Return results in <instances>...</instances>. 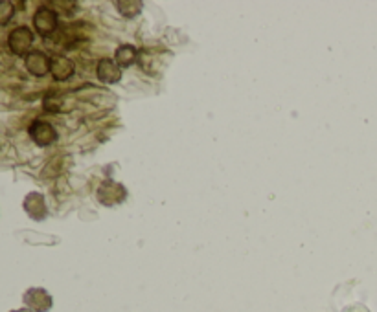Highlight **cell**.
I'll list each match as a JSON object with an SVG mask.
<instances>
[{"label": "cell", "mask_w": 377, "mask_h": 312, "mask_svg": "<svg viewBox=\"0 0 377 312\" xmlns=\"http://www.w3.org/2000/svg\"><path fill=\"white\" fill-rule=\"evenodd\" d=\"M96 197L98 200H100V204L111 208V206L122 204V202L127 199V189H125L124 184L114 182V180L107 178V180H103V182L100 184V188H98L96 191Z\"/></svg>", "instance_id": "6da1fadb"}, {"label": "cell", "mask_w": 377, "mask_h": 312, "mask_svg": "<svg viewBox=\"0 0 377 312\" xmlns=\"http://www.w3.org/2000/svg\"><path fill=\"white\" fill-rule=\"evenodd\" d=\"M33 28L41 37H50L52 33L59 28V17L57 11L52 10L50 6H41L35 15H33Z\"/></svg>", "instance_id": "7a4b0ae2"}, {"label": "cell", "mask_w": 377, "mask_h": 312, "mask_svg": "<svg viewBox=\"0 0 377 312\" xmlns=\"http://www.w3.org/2000/svg\"><path fill=\"white\" fill-rule=\"evenodd\" d=\"M33 44V32L28 26H17L15 30H11L8 35V48L11 50V54L24 55L26 57L32 52Z\"/></svg>", "instance_id": "3957f363"}, {"label": "cell", "mask_w": 377, "mask_h": 312, "mask_svg": "<svg viewBox=\"0 0 377 312\" xmlns=\"http://www.w3.org/2000/svg\"><path fill=\"white\" fill-rule=\"evenodd\" d=\"M22 302L26 305V309L33 312H48L54 307V298L50 296L48 291H44L41 286H32L24 292Z\"/></svg>", "instance_id": "277c9868"}, {"label": "cell", "mask_w": 377, "mask_h": 312, "mask_svg": "<svg viewBox=\"0 0 377 312\" xmlns=\"http://www.w3.org/2000/svg\"><path fill=\"white\" fill-rule=\"evenodd\" d=\"M28 135L39 147H48L54 142H57V130L52 124L44 121V119H35L32 125L28 127Z\"/></svg>", "instance_id": "5b68a950"}, {"label": "cell", "mask_w": 377, "mask_h": 312, "mask_svg": "<svg viewBox=\"0 0 377 312\" xmlns=\"http://www.w3.org/2000/svg\"><path fill=\"white\" fill-rule=\"evenodd\" d=\"M22 208L28 213L30 219L33 221H44L46 215H48V208H46V200H44V195L39 193V191H32L24 197V202H22Z\"/></svg>", "instance_id": "8992f818"}, {"label": "cell", "mask_w": 377, "mask_h": 312, "mask_svg": "<svg viewBox=\"0 0 377 312\" xmlns=\"http://www.w3.org/2000/svg\"><path fill=\"white\" fill-rule=\"evenodd\" d=\"M75 65L74 61L68 59L66 55L55 54L50 57V74L55 81H66L74 76Z\"/></svg>", "instance_id": "52a82bcc"}, {"label": "cell", "mask_w": 377, "mask_h": 312, "mask_svg": "<svg viewBox=\"0 0 377 312\" xmlns=\"http://www.w3.org/2000/svg\"><path fill=\"white\" fill-rule=\"evenodd\" d=\"M24 66L35 77H44L50 72V57L44 52L32 50L24 59Z\"/></svg>", "instance_id": "ba28073f"}, {"label": "cell", "mask_w": 377, "mask_h": 312, "mask_svg": "<svg viewBox=\"0 0 377 312\" xmlns=\"http://www.w3.org/2000/svg\"><path fill=\"white\" fill-rule=\"evenodd\" d=\"M96 76L102 83L114 85V83H120V79H122V68L113 59H102L98 63Z\"/></svg>", "instance_id": "9c48e42d"}, {"label": "cell", "mask_w": 377, "mask_h": 312, "mask_svg": "<svg viewBox=\"0 0 377 312\" xmlns=\"http://www.w3.org/2000/svg\"><path fill=\"white\" fill-rule=\"evenodd\" d=\"M138 50L135 46H131V44H122L116 48L114 52V63L120 66V68H127V66L135 65L136 61H138Z\"/></svg>", "instance_id": "30bf717a"}, {"label": "cell", "mask_w": 377, "mask_h": 312, "mask_svg": "<svg viewBox=\"0 0 377 312\" xmlns=\"http://www.w3.org/2000/svg\"><path fill=\"white\" fill-rule=\"evenodd\" d=\"M142 8H144V2L140 0H118L116 2V10L125 19H135L136 15H140Z\"/></svg>", "instance_id": "8fae6325"}, {"label": "cell", "mask_w": 377, "mask_h": 312, "mask_svg": "<svg viewBox=\"0 0 377 312\" xmlns=\"http://www.w3.org/2000/svg\"><path fill=\"white\" fill-rule=\"evenodd\" d=\"M13 15H15V4L10 0H0V26L10 24Z\"/></svg>", "instance_id": "7c38bea8"}, {"label": "cell", "mask_w": 377, "mask_h": 312, "mask_svg": "<svg viewBox=\"0 0 377 312\" xmlns=\"http://www.w3.org/2000/svg\"><path fill=\"white\" fill-rule=\"evenodd\" d=\"M10 312H33V311H30V309H15V311H10Z\"/></svg>", "instance_id": "4fadbf2b"}]
</instances>
